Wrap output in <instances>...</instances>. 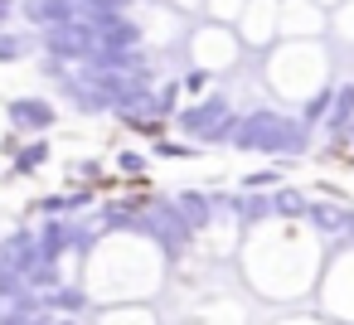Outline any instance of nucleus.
<instances>
[{
    "instance_id": "2",
    "label": "nucleus",
    "mask_w": 354,
    "mask_h": 325,
    "mask_svg": "<svg viewBox=\"0 0 354 325\" xmlns=\"http://www.w3.org/2000/svg\"><path fill=\"white\" fill-rule=\"evenodd\" d=\"M194 49H199V68H228L238 59V39L228 30H204L194 39Z\"/></svg>"
},
{
    "instance_id": "7",
    "label": "nucleus",
    "mask_w": 354,
    "mask_h": 325,
    "mask_svg": "<svg viewBox=\"0 0 354 325\" xmlns=\"http://www.w3.org/2000/svg\"><path fill=\"white\" fill-rule=\"evenodd\" d=\"M25 141H30V136H20V131H6V136H0V156H6V160H15V156L25 151Z\"/></svg>"
},
{
    "instance_id": "1",
    "label": "nucleus",
    "mask_w": 354,
    "mask_h": 325,
    "mask_svg": "<svg viewBox=\"0 0 354 325\" xmlns=\"http://www.w3.org/2000/svg\"><path fill=\"white\" fill-rule=\"evenodd\" d=\"M6 117H10V131H20V136H44V131H54L59 107H54L49 98H39V93H25V98H10V102H6Z\"/></svg>"
},
{
    "instance_id": "10",
    "label": "nucleus",
    "mask_w": 354,
    "mask_h": 325,
    "mask_svg": "<svg viewBox=\"0 0 354 325\" xmlns=\"http://www.w3.org/2000/svg\"><path fill=\"white\" fill-rule=\"evenodd\" d=\"M335 30L354 39V6H339V20H335Z\"/></svg>"
},
{
    "instance_id": "3",
    "label": "nucleus",
    "mask_w": 354,
    "mask_h": 325,
    "mask_svg": "<svg viewBox=\"0 0 354 325\" xmlns=\"http://www.w3.org/2000/svg\"><path fill=\"white\" fill-rule=\"evenodd\" d=\"M49 136H30L25 141V151L10 160V170H0V180H30V175H39L44 165H49Z\"/></svg>"
},
{
    "instance_id": "6",
    "label": "nucleus",
    "mask_w": 354,
    "mask_h": 325,
    "mask_svg": "<svg viewBox=\"0 0 354 325\" xmlns=\"http://www.w3.org/2000/svg\"><path fill=\"white\" fill-rule=\"evenodd\" d=\"M243 6H248V0H209V15H214V20H233Z\"/></svg>"
},
{
    "instance_id": "8",
    "label": "nucleus",
    "mask_w": 354,
    "mask_h": 325,
    "mask_svg": "<svg viewBox=\"0 0 354 325\" xmlns=\"http://www.w3.org/2000/svg\"><path fill=\"white\" fill-rule=\"evenodd\" d=\"M117 170H127V175H141V170H146V156H136V151H122V156H117Z\"/></svg>"
},
{
    "instance_id": "5",
    "label": "nucleus",
    "mask_w": 354,
    "mask_h": 325,
    "mask_svg": "<svg viewBox=\"0 0 354 325\" xmlns=\"http://www.w3.org/2000/svg\"><path fill=\"white\" fill-rule=\"evenodd\" d=\"M30 49H35V39H30L25 30H10V25L0 30V64H20Z\"/></svg>"
},
{
    "instance_id": "4",
    "label": "nucleus",
    "mask_w": 354,
    "mask_h": 325,
    "mask_svg": "<svg viewBox=\"0 0 354 325\" xmlns=\"http://www.w3.org/2000/svg\"><path fill=\"white\" fill-rule=\"evenodd\" d=\"M180 127H185V131H194V136H204V127H223V131H228V102H223V98H214V102H204V107L185 112V117H180Z\"/></svg>"
},
{
    "instance_id": "11",
    "label": "nucleus",
    "mask_w": 354,
    "mask_h": 325,
    "mask_svg": "<svg viewBox=\"0 0 354 325\" xmlns=\"http://www.w3.org/2000/svg\"><path fill=\"white\" fill-rule=\"evenodd\" d=\"M15 20V0H0V30H6Z\"/></svg>"
},
{
    "instance_id": "9",
    "label": "nucleus",
    "mask_w": 354,
    "mask_h": 325,
    "mask_svg": "<svg viewBox=\"0 0 354 325\" xmlns=\"http://www.w3.org/2000/svg\"><path fill=\"white\" fill-rule=\"evenodd\" d=\"M68 170H73L78 180H97V175H102V165H97V160H78V165H68ZM73 175H68V180H73Z\"/></svg>"
}]
</instances>
